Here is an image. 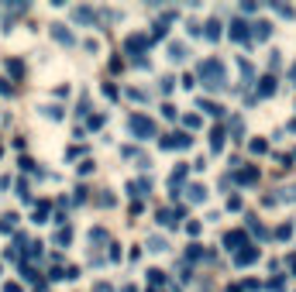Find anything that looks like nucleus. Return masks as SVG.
I'll return each mask as SVG.
<instances>
[{"instance_id":"f257e3e1","label":"nucleus","mask_w":296,"mask_h":292,"mask_svg":"<svg viewBox=\"0 0 296 292\" xmlns=\"http://www.w3.org/2000/svg\"><path fill=\"white\" fill-rule=\"evenodd\" d=\"M200 76H203V83H207L210 90H220V86H224V65H220L217 59H207V62L200 65Z\"/></svg>"},{"instance_id":"f03ea898","label":"nucleus","mask_w":296,"mask_h":292,"mask_svg":"<svg viewBox=\"0 0 296 292\" xmlns=\"http://www.w3.org/2000/svg\"><path fill=\"white\" fill-rule=\"evenodd\" d=\"M131 131H134L138 138H152V134H155V124L148 121V117H141V114H134V117H131Z\"/></svg>"},{"instance_id":"7ed1b4c3","label":"nucleus","mask_w":296,"mask_h":292,"mask_svg":"<svg viewBox=\"0 0 296 292\" xmlns=\"http://www.w3.org/2000/svg\"><path fill=\"white\" fill-rule=\"evenodd\" d=\"M179 216H182V210H162V213H159V220H162L165 227H176V224H179Z\"/></svg>"},{"instance_id":"20e7f679","label":"nucleus","mask_w":296,"mask_h":292,"mask_svg":"<svg viewBox=\"0 0 296 292\" xmlns=\"http://www.w3.org/2000/svg\"><path fill=\"white\" fill-rule=\"evenodd\" d=\"M245 28H248L245 21H231V38H234V42H248V31H245Z\"/></svg>"},{"instance_id":"39448f33","label":"nucleus","mask_w":296,"mask_h":292,"mask_svg":"<svg viewBox=\"0 0 296 292\" xmlns=\"http://www.w3.org/2000/svg\"><path fill=\"white\" fill-rule=\"evenodd\" d=\"M269 34H272V24H269V21H258V24H255V38H258V42H265Z\"/></svg>"},{"instance_id":"423d86ee","label":"nucleus","mask_w":296,"mask_h":292,"mask_svg":"<svg viewBox=\"0 0 296 292\" xmlns=\"http://www.w3.org/2000/svg\"><path fill=\"white\" fill-rule=\"evenodd\" d=\"M255 258H258V247H248V251H238L234 261H238V265H248V261H255Z\"/></svg>"},{"instance_id":"0eeeda50","label":"nucleus","mask_w":296,"mask_h":292,"mask_svg":"<svg viewBox=\"0 0 296 292\" xmlns=\"http://www.w3.org/2000/svg\"><path fill=\"white\" fill-rule=\"evenodd\" d=\"M169 59L172 62H182V59H186V45H169Z\"/></svg>"},{"instance_id":"6e6552de","label":"nucleus","mask_w":296,"mask_h":292,"mask_svg":"<svg viewBox=\"0 0 296 292\" xmlns=\"http://www.w3.org/2000/svg\"><path fill=\"white\" fill-rule=\"evenodd\" d=\"M234 179H238V182H255V179H258V169H241Z\"/></svg>"},{"instance_id":"1a4fd4ad","label":"nucleus","mask_w":296,"mask_h":292,"mask_svg":"<svg viewBox=\"0 0 296 292\" xmlns=\"http://www.w3.org/2000/svg\"><path fill=\"white\" fill-rule=\"evenodd\" d=\"M210 144H214V152L224 144V127H214V134H210Z\"/></svg>"},{"instance_id":"9d476101","label":"nucleus","mask_w":296,"mask_h":292,"mask_svg":"<svg viewBox=\"0 0 296 292\" xmlns=\"http://www.w3.org/2000/svg\"><path fill=\"white\" fill-rule=\"evenodd\" d=\"M14 224H17V213H7L4 220H0V231H14Z\"/></svg>"},{"instance_id":"9b49d317","label":"nucleus","mask_w":296,"mask_h":292,"mask_svg":"<svg viewBox=\"0 0 296 292\" xmlns=\"http://www.w3.org/2000/svg\"><path fill=\"white\" fill-rule=\"evenodd\" d=\"M207 38H210V42H217V38H220V24H217V21H210V24H207Z\"/></svg>"},{"instance_id":"f8f14e48","label":"nucleus","mask_w":296,"mask_h":292,"mask_svg":"<svg viewBox=\"0 0 296 292\" xmlns=\"http://www.w3.org/2000/svg\"><path fill=\"white\" fill-rule=\"evenodd\" d=\"M276 90V79H262V86H258V93H262V96H269Z\"/></svg>"},{"instance_id":"ddd939ff","label":"nucleus","mask_w":296,"mask_h":292,"mask_svg":"<svg viewBox=\"0 0 296 292\" xmlns=\"http://www.w3.org/2000/svg\"><path fill=\"white\" fill-rule=\"evenodd\" d=\"M148 247H152V251H165V241L162 237H148Z\"/></svg>"},{"instance_id":"4468645a","label":"nucleus","mask_w":296,"mask_h":292,"mask_svg":"<svg viewBox=\"0 0 296 292\" xmlns=\"http://www.w3.org/2000/svg\"><path fill=\"white\" fill-rule=\"evenodd\" d=\"M55 38H59V42H72V34L62 31V24H55Z\"/></svg>"},{"instance_id":"2eb2a0df","label":"nucleus","mask_w":296,"mask_h":292,"mask_svg":"<svg viewBox=\"0 0 296 292\" xmlns=\"http://www.w3.org/2000/svg\"><path fill=\"white\" fill-rule=\"evenodd\" d=\"M69 237H72V234H69V227H66V231L55 234V244H69Z\"/></svg>"},{"instance_id":"dca6fc26","label":"nucleus","mask_w":296,"mask_h":292,"mask_svg":"<svg viewBox=\"0 0 296 292\" xmlns=\"http://www.w3.org/2000/svg\"><path fill=\"white\" fill-rule=\"evenodd\" d=\"M241 241H245V234H228V237H224L228 247H231V244H241Z\"/></svg>"},{"instance_id":"f3484780","label":"nucleus","mask_w":296,"mask_h":292,"mask_svg":"<svg viewBox=\"0 0 296 292\" xmlns=\"http://www.w3.org/2000/svg\"><path fill=\"white\" fill-rule=\"evenodd\" d=\"M93 292H110V285H97V289H93Z\"/></svg>"},{"instance_id":"a211bd4d","label":"nucleus","mask_w":296,"mask_h":292,"mask_svg":"<svg viewBox=\"0 0 296 292\" xmlns=\"http://www.w3.org/2000/svg\"><path fill=\"white\" fill-rule=\"evenodd\" d=\"M4 292H21V289H17V285H7V289H4Z\"/></svg>"}]
</instances>
